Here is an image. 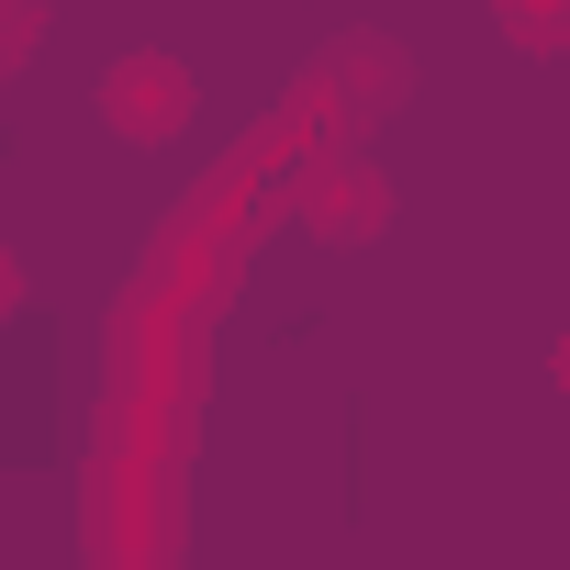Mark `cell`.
Instances as JSON below:
<instances>
[{
	"mask_svg": "<svg viewBox=\"0 0 570 570\" xmlns=\"http://www.w3.org/2000/svg\"><path fill=\"white\" fill-rule=\"evenodd\" d=\"M392 179H381V157H358V146H325L303 179H292V224L314 235V246H381L392 235Z\"/></svg>",
	"mask_w": 570,
	"mask_h": 570,
	"instance_id": "cell-1",
	"label": "cell"
},
{
	"mask_svg": "<svg viewBox=\"0 0 570 570\" xmlns=\"http://www.w3.org/2000/svg\"><path fill=\"white\" fill-rule=\"evenodd\" d=\"M548 381H559V403H570V336H559V347H548Z\"/></svg>",
	"mask_w": 570,
	"mask_h": 570,
	"instance_id": "cell-5",
	"label": "cell"
},
{
	"mask_svg": "<svg viewBox=\"0 0 570 570\" xmlns=\"http://www.w3.org/2000/svg\"><path fill=\"white\" fill-rule=\"evenodd\" d=\"M292 90H303V101L336 124V146H358V135H370V124L403 101V46H392V35H336V46H325V57H314Z\"/></svg>",
	"mask_w": 570,
	"mask_h": 570,
	"instance_id": "cell-2",
	"label": "cell"
},
{
	"mask_svg": "<svg viewBox=\"0 0 570 570\" xmlns=\"http://www.w3.org/2000/svg\"><path fill=\"white\" fill-rule=\"evenodd\" d=\"M90 101H101V124H112L124 146H179L202 90H190V68H179V57L135 46V57H112V68H101V90H90Z\"/></svg>",
	"mask_w": 570,
	"mask_h": 570,
	"instance_id": "cell-3",
	"label": "cell"
},
{
	"mask_svg": "<svg viewBox=\"0 0 570 570\" xmlns=\"http://www.w3.org/2000/svg\"><path fill=\"white\" fill-rule=\"evenodd\" d=\"M492 35L548 68V57H570V0H492Z\"/></svg>",
	"mask_w": 570,
	"mask_h": 570,
	"instance_id": "cell-4",
	"label": "cell"
}]
</instances>
